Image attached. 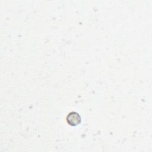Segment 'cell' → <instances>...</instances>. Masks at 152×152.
Wrapping results in <instances>:
<instances>
[{
    "label": "cell",
    "mask_w": 152,
    "mask_h": 152,
    "mask_svg": "<svg viewBox=\"0 0 152 152\" xmlns=\"http://www.w3.org/2000/svg\"><path fill=\"white\" fill-rule=\"evenodd\" d=\"M67 123L71 126H76L80 124L81 119L80 115L75 112H72L68 114L66 117Z\"/></svg>",
    "instance_id": "obj_1"
}]
</instances>
